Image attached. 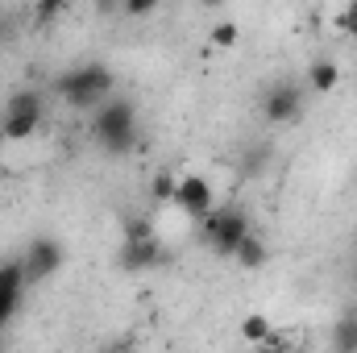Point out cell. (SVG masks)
Wrapping results in <instances>:
<instances>
[{
  "instance_id": "1",
  "label": "cell",
  "mask_w": 357,
  "mask_h": 353,
  "mask_svg": "<svg viewBox=\"0 0 357 353\" xmlns=\"http://www.w3.org/2000/svg\"><path fill=\"white\" fill-rule=\"evenodd\" d=\"M91 137L100 142L104 154L125 158L137 146V112L129 100H104L91 117Z\"/></svg>"
},
{
  "instance_id": "2",
  "label": "cell",
  "mask_w": 357,
  "mask_h": 353,
  "mask_svg": "<svg viewBox=\"0 0 357 353\" xmlns=\"http://www.w3.org/2000/svg\"><path fill=\"white\" fill-rule=\"evenodd\" d=\"M54 91L71 104V108H100L108 96H112V71L100 67V63H84L67 75L54 80Z\"/></svg>"
},
{
  "instance_id": "3",
  "label": "cell",
  "mask_w": 357,
  "mask_h": 353,
  "mask_svg": "<svg viewBox=\"0 0 357 353\" xmlns=\"http://www.w3.org/2000/svg\"><path fill=\"white\" fill-rule=\"evenodd\" d=\"M42 112H46L42 91L17 88L8 100H4V125H0V133H4L8 142H25V137H33V133H38Z\"/></svg>"
},
{
  "instance_id": "4",
  "label": "cell",
  "mask_w": 357,
  "mask_h": 353,
  "mask_svg": "<svg viewBox=\"0 0 357 353\" xmlns=\"http://www.w3.org/2000/svg\"><path fill=\"white\" fill-rule=\"evenodd\" d=\"M199 229H204L208 246L216 250V258H233L237 241H241L254 225H250V216H245L241 208H212V212L199 220Z\"/></svg>"
},
{
  "instance_id": "5",
  "label": "cell",
  "mask_w": 357,
  "mask_h": 353,
  "mask_svg": "<svg viewBox=\"0 0 357 353\" xmlns=\"http://www.w3.org/2000/svg\"><path fill=\"white\" fill-rule=\"evenodd\" d=\"M171 204H175L187 220H204V216L216 208V191H212V183L204 175H178Z\"/></svg>"
},
{
  "instance_id": "6",
  "label": "cell",
  "mask_w": 357,
  "mask_h": 353,
  "mask_svg": "<svg viewBox=\"0 0 357 353\" xmlns=\"http://www.w3.org/2000/svg\"><path fill=\"white\" fill-rule=\"evenodd\" d=\"M63 246L54 241V237H38V241H29V250L21 254V270H25V283L29 287H38V283H46V278H54L59 274V266H63Z\"/></svg>"
},
{
  "instance_id": "7",
  "label": "cell",
  "mask_w": 357,
  "mask_h": 353,
  "mask_svg": "<svg viewBox=\"0 0 357 353\" xmlns=\"http://www.w3.org/2000/svg\"><path fill=\"white\" fill-rule=\"evenodd\" d=\"M162 262V246L154 241V233L146 225H129V241L121 250V266L125 270H150Z\"/></svg>"
},
{
  "instance_id": "8",
  "label": "cell",
  "mask_w": 357,
  "mask_h": 353,
  "mask_svg": "<svg viewBox=\"0 0 357 353\" xmlns=\"http://www.w3.org/2000/svg\"><path fill=\"white\" fill-rule=\"evenodd\" d=\"M299 112H303V91L295 84H274L262 100V117L270 125H295Z\"/></svg>"
},
{
  "instance_id": "9",
  "label": "cell",
  "mask_w": 357,
  "mask_h": 353,
  "mask_svg": "<svg viewBox=\"0 0 357 353\" xmlns=\"http://www.w3.org/2000/svg\"><path fill=\"white\" fill-rule=\"evenodd\" d=\"M25 270H21V258L17 262H4L0 266V329L13 320V312L21 308V295H25Z\"/></svg>"
},
{
  "instance_id": "10",
  "label": "cell",
  "mask_w": 357,
  "mask_h": 353,
  "mask_svg": "<svg viewBox=\"0 0 357 353\" xmlns=\"http://www.w3.org/2000/svg\"><path fill=\"white\" fill-rule=\"evenodd\" d=\"M233 258H237V266H245V270H262V266L270 262V246L250 229L241 241H237V250H233Z\"/></svg>"
},
{
  "instance_id": "11",
  "label": "cell",
  "mask_w": 357,
  "mask_h": 353,
  "mask_svg": "<svg viewBox=\"0 0 357 353\" xmlns=\"http://www.w3.org/2000/svg\"><path fill=\"white\" fill-rule=\"evenodd\" d=\"M337 84H341V67H337V63L320 59V63H312V67H307V88L316 91V96H328Z\"/></svg>"
},
{
  "instance_id": "12",
  "label": "cell",
  "mask_w": 357,
  "mask_h": 353,
  "mask_svg": "<svg viewBox=\"0 0 357 353\" xmlns=\"http://www.w3.org/2000/svg\"><path fill=\"white\" fill-rule=\"evenodd\" d=\"M333 350H345V353L357 350V312H345V316L337 320V329H333Z\"/></svg>"
},
{
  "instance_id": "13",
  "label": "cell",
  "mask_w": 357,
  "mask_h": 353,
  "mask_svg": "<svg viewBox=\"0 0 357 353\" xmlns=\"http://www.w3.org/2000/svg\"><path fill=\"white\" fill-rule=\"evenodd\" d=\"M266 333H270V320L262 316V312H254V316H245V320H241V337H245L250 345H262V341H266Z\"/></svg>"
},
{
  "instance_id": "14",
  "label": "cell",
  "mask_w": 357,
  "mask_h": 353,
  "mask_svg": "<svg viewBox=\"0 0 357 353\" xmlns=\"http://www.w3.org/2000/svg\"><path fill=\"white\" fill-rule=\"evenodd\" d=\"M67 8H71V0H38V4H33V21H38V25H50V21H59Z\"/></svg>"
},
{
  "instance_id": "15",
  "label": "cell",
  "mask_w": 357,
  "mask_h": 353,
  "mask_svg": "<svg viewBox=\"0 0 357 353\" xmlns=\"http://www.w3.org/2000/svg\"><path fill=\"white\" fill-rule=\"evenodd\" d=\"M237 38H241V29H237L233 21H216V25H212V46L229 50V46H237Z\"/></svg>"
},
{
  "instance_id": "16",
  "label": "cell",
  "mask_w": 357,
  "mask_h": 353,
  "mask_svg": "<svg viewBox=\"0 0 357 353\" xmlns=\"http://www.w3.org/2000/svg\"><path fill=\"white\" fill-rule=\"evenodd\" d=\"M337 25H341L349 38H357V0H345V8L337 13Z\"/></svg>"
},
{
  "instance_id": "17",
  "label": "cell",
  "mask_w": 357,
  "mask_h": 353,
  "mask_svg": "<svg viewBox=\"0 0 357 353\" xmlns=\"http://www.w3.org/2000/svg\"><path fill=\"white\" fill-rule=\"evenodd\" d=\"M162 0H121V8L129 13V17H146V13H154Z\"/></svg>"
},
{
  "instance_id": "18",
  "label": "cell",
  "mask_w": 357,
  "mask_h": 353,
  "mask_svg": "<svg viewBox=\"0 0 357 353\" xmlns=\"http://www.w3.org/2000/svg\"><path fill=\"white\" fill-rule=\"evenodd\" d=\"M175 195V175H158L154 179V200H171Z\"/></svg>"
},
{
  "instance_id": "19",
  "label": "cell",
  "mask_w": 357,
  "mask_h": 353,
  "mask_svg": "<svg viewBox=\"0 0 357 353\" xmlns=\"http://www.w3.org/2000/svg\"><path fill=\"white\" fill-rule=\"evenodd\" d=\"M13 33H17V25H13V17H8V13H0V42H8Z\"/></svg>"
},
{
  "instance_id": "20",
  "label": "cell",
  "mask_w": 357,
  "mask_h": 353,
  "mask_svg": "<svg viewBox=\"0 0 357 353\" xmlns=\"http://www.w3.org/2000/svg\"><path fill=\"white\" fill-rule=\"evenodd\" d=\"M96 8H100V13H112V8H116V0H96Z\"/></svg>"
},
{
  "instance_id": "21",
  "label": "cell",
  "mask_w": 357,
  "mask_h": 353,
  "mask_svg": "<svg viewBox=\"0 0 357 353\" xmlns=\"http://www.w3.org/2000/svg\"><path fill=\"white\" fill-rule=\"evenodd\" d=\"M349 278H354V287H357V266H354V274H349Z\"/></svg>"
},
{
  "instance_id": "22",
  "label": "cell",
  "mask_w": 357,
  "mask_h": 353,
  "mask_svg": "<svg viewBox=\"0 0 357 353\" xmlns=\"http://www.w3.org/2000/svg\"><path fill=\"white\" fill-rule=\"evenodd\" d=\"M199 4H220V0H199Z\"/></svg>"
},
{
  "instance_id": "23",
  "label": "cell",
  "mask_w": 357,
  "mask_h": 353,
  "mask_svg": "<svg viewBox=\"0 0 357 353\" xmlns=\"http://www.w3.org/2000/svg\"><path fill=\"white\" fill-rule=\"evenodd\" d=\"M354 71H357V63H354Z\"/></svg>"
}]
</instances>
